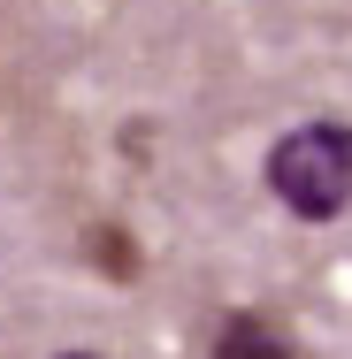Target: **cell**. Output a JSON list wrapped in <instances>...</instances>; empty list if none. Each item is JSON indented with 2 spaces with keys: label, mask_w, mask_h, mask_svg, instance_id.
<instances>
[{
  "label": "cell",
  "mask_w": 352,
  "mask_h": 359,
  "mask_svg": "<svg viewBox=\"0 0 352 359\" xmlns=\"http://www.w3.org/2000/svg\"><path fill=\"white\" fill-rule=\"evenodd\" d=\"M261 176H268V191H276L299 222H337L352 207V123H330V115L291 123V130L268 145Z\"/></svg>",
  "instance_id": "1"
},
{
  "label": "cell",
  "mask_w": 352,
  "mask_h": 359,
  "mask_svg": "<svg viewBox=\"0 0 352 359\" xmlns=\"http://www.w3.org/2000/svg\"><path fill=\"white\" fill-rule=\"evenodd\" d=\"M207 359H299V344L283 337L268 313H245V306H237V313H222Z\"/></svg>",
  "instance_id": "2"
},
{
  "label": "cell",
  "mask_w": 352,
  "mask_h": 359,
  "mask_svg": "<svg viewBox=\"0 0 352 359\" xmlns=\"http://www.w3.org/2000/svg\"><path fill=\"white\" fill-rule=\"evenodd\" d=\"M84 252L100 260V276H115V283H138V245H131L115 222H92V229H84Z\"/></svg>",
  "instance_id": "3"
},
{
  "label": "cell",
  "mask_w": 352,
  "mask_h": 359,
  "mask_svg": "<svg viewBox=\"0 0 352 359\" xmlns=\"http://www.w3.org/2000/svg\"><path fill=\"white\" fill-rule=\"evenodd\" d=\"M62 359H100V352H62Z\"/></svg>",
  "instance_id": "4"
}]
</instances>
